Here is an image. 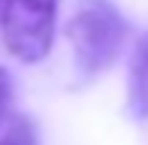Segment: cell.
<instances>
[{"mask_svg":"<svg viewBox=\"0 0 148 145\" xmlns=\"http://www.w3.org/2000/svg\"><path fill=\"white\" fill-rule=\"evenodd\" d=\"M66 36L82 76H100L118 61L127 21L109 0H82L66 24Z\"/></svg>","mask_w":148,"mask_h":145,"instance_id":"cell-1","label":"cell"},{"mask_svg":"<svg viewBox=\"0 0 148 145\" xmlns=\"http://www.w3.org/2000/svg\"><path fill=\"white\" fill-rule=\"evenodd\" d=\"M60 0H0V34L21 64H39L51 51Z\"/></svg>","mask_w":148,"mask_h":145,"instance_id":"cell-2","label":"cell"},{"mask_svg":"<svg viewBox=\"0 0 148 145\" xmlns=\"http://www.w3.org/2000/svg\"><path fill=\"white\" fill-rule=\"evenodd\" d=\"M127 112L136 121L148 118V34L136 39L127 70Z\"/></svg>","mask_w":148,"mask_h":145,"instance_id":"cell-3","label":"cell"},{"mask_svg":"<svg viewBox=\"0 0 148 145\" xmlns=\"http://www.w3.org/2000/svg\"><path fill=\"white\" fill-rule=\"evenodd\" d=\"M0 145H39L36 124L30 118H9L0 133Z\"/></svg>","mask_w":148,"mask_h":145,"instance_id":"cell-4","label":"cell"},{"mask_svg":"<svg viewBox=\"0 0 148 145\" xmlns=\"http://www.w3.org/2000/svg\"><path fill=\"white\" fill-rule=\"evenodd\" d=\"M12 100H15V85H12V76H9L3 67H0V127L9 121Z\"/></svg>","mask_w":148,"mask_h":145,"instance_id":"cell-5","label":"cell"}]
</instances>
